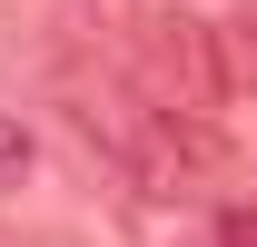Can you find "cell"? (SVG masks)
Wrapping results in <instances>:
<instances>
[{
    "instance_id": "obj_3",
    "label": "cell",
    "mask_w": 257,
    "mask_h": 247,
    "mask_svg": "<svg viewBox=\"0 0 257 247\" xmlns=\"http://www.w3.org/2000/svg\"><path fill=\"white\" fill-rule=\"evenodd\" d=\"M20 168H30V129L0 119V178H20Z\"/></svg>"
},
{
    "instance_id": "obj_1",
    "label": "cell",
    "mask_w": 257,
    "mask_h": 247,
    "mask_svg": "<svg viewBox=\"0 0 257 247\" xmlns=\"http://www.w3.org/2000/svg\"><path fill=\"white\" fill-rule=\"evenodd\" d=\"M139 69H149V99L178 109L188 129L227 99V40L208 20H139Z\"/></svg>"
},
{
    "instance_id": "obj_2",
    "label": "cell",
    "mask_w": 257,
    "mask_h": 247,
    "mask_svg": "<svg viewBox=\"0 0 257 247\" xmlns=\"http://www.w3.org/2000/svg\"><path fill=\"white\" fill-rule=\"evenodd\" d=\"M79 129L89 139H109V149L128 158V178L149 188H178V109H159V99H119V89H79Z\"/></svg>"
},
{
    "instance_id": "obj_4",
    "label": "cell",
    "mask_w": 257,
    "mask_h": 247,
    "mask_svg": "<svg viewBox=\"0 0 257 247\" xmlns=\"http://www.w3.org/2000/svg\"><path fill=\"white\" fill-rule=\"evenodd\" d=\"M218 247H257V208H227L218 217Z\"/></svg>"
}]
</instances>
